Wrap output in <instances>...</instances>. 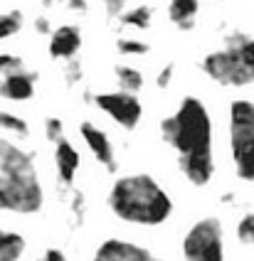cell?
<instances>
[{"instance_id": "6da1fadb", "label": "cell", "mask_w": 254, "mask_h": 261, "mask_svg": "<svg viewBox=\"0 0 254 261\" xmlns=\"http://www.w3.org/2000/svg\"><path fill=\"white\" fill-rule=\"evenodd\" d=\"M161 138L175 153L180 173L195 188L208 185L215 175L212 118L202 99L185 96L180 106L161 121Z\"/></svg>"}, {"instance_id": "7a4b0ae2", "label": "cell", "mask_w": 254, "mask_h": 261, "mask_svg": "<svg viewBox=\"0 0 254 261\" xmlns=\"http://www.w3.org/2000/svg\"><path fill=\"white\" fill-rule=\"evenodd\" d=\"M109 210L129 224L161 227L173 215V200L156 177L146 173L121 175L106 195Z\"/></svg>"}, {"instance_id": "3957f363", "label": "cell", "mask_w": 254, "mask_h": 261, "mask_svg": "<svg viewBox=\"0 0 254 261\" xmlns=\"http://www.w3.org/2000/svg\"><path fill=\"white\" fill-rule=\"evenodd\" d=\"M45 204V190L32 155L0 136V212L35 215Z\"/></svg>"}, {"instance_id": "277c9868", "label": "cell", "mask_w": 254, "mask_h": 261, "mask_svg": "<svg viewBox=\"0 0 254 261\" xmlns=\"http://www.w3.org/2000/svg\"><path fill=\"white\" fill-rule=\"evenodd\" d=\"M200 69L222 87L254 84V37L247 32H230L222 47L200 59Z\"/></svg>"}, {"instance_id": "5b68a950", "label": "cell", "mask_w": 254, "mask_h": 261, "mask_svg": "<svg viewBox=\"0 0 254 261\" xmlns=\"http://www.w3.org/2000/svg\"><path fill=\"white\" fill-rule=\"evenodd\" d=\"M230 153L235 173L244 182H254V101L235 99L230 103Z\"/></svg>"}, {"instance_id": "8992f818", "label": "cell", "mask_w": 254, "mask_h": 261, "mask_svg": "<svg viewBox=\"0 0 254 261\" xmlns=\"http://www.w3.org/2000/svg\"><path fill=\"white\" fill-rule=\"evenodd\" d=\"M185 261H224V232L217 217L197 219L183 237Z\"/></svg>"}, {"instance_id": "52a82bcc", "label": "cell", "mask_w": 254, "mask_h": 261, "mask_svg": "<svg viewBox=\"0 0 254 261\" xmlns=\"http://www.w3.org/2000/svg\"><path fill=\"white\" fill-rule=\"evenodd\" d=\"M94 103L114 123H119L121 128L126 130H134L138 126L141 116H143V106L138 101V96L126 94V91H101V94L94 96Z\"/></svg>"}, {"instance_id": "ba28073f", "label": "cell", "mask_w": 254, "mask_h": 261, "mask_svg": "<svg viewBox=\"0 0 254 261\" xmlns=\"http://www.w3.org/2000/svg\"><path fill=\"white\" fill-rule=\"evenodd\" d=\"M79 136H82L84 145L91 150V155L96 158V163L104 168L106 173H116V170H119L114 145H111L109 136H106L99 126H94L91 121H82V123H79Z\"/></svg>"}, {"instance_id": "9c48e42d", "label": "cell", "mask_w": 254, "mask_h": 261, "mask_svg": "<svg viewBox=\"0 0 254 261\" xmlns=\"http://www.w3.org/2000/svg\"><path fill=\"white\" fill-rule=\"evenodd\" d=\"M91 261H165L158 259L150 249L126 242V239H106L104 244H99V249L94 251Z\"/></svg>"}, {"instance_id": "30bf717a", "label": "cell", "mask_w": 254, "mask_h": 261, "mask_svg": "<svg viewBox=\"0 0 254 261\" xmlns=\"http://www.w3.org/2000/svg\"><path fill=\"white\" fill-rule=\"evenodd\" d=\"M37 91V74L28 67L0 76V96L8 101H30Z\"/></svg>"}, {"instance_id": "8fae6325", "label": "cell", "mask_w": 254, "mask_h": 261, "mask_svg": "<svg viewBox=\"0 0 254 261\" xmlns=\"http://www.w3.org/2000/svg\"><path fill=\"white\" fill-rule=\"evenodd\" d=\"M79 165H82V158L72 141L67 138L57 141L55 143V168H57V180L62 188H72L77 173H79Z\"/></svg>"}, {"instance_id": "7c38bea8", "label": "cell", "mask_w": 254, "mask_h": 261, "mask_svg": "<svg viewBox=\"0 0 254 261\" xmlns=\"http://www.w3.org/2000/svg\"><path fill=\"white\" fill-rule=\"evenodd\" d=\"M82 47V30L77 25H60L49 35V57L52 59H74V55Z\"/></svg>"}, {"instance_id": "4fadbf2b", "label": "cell", "mask_w": 254, "mask_h": 261, "mask_svg": "<svg viewBox=\"0 0 254 261\" xmlns=\"http://www.w3.org/2000/svg\"><path fill=\"white\" fill-rule=\"evenodd\" d=\"M197 15H200V3H195V0H173L168 5V20L180 32L193 30L197 22Z\"/></svg>"}, {"instance_id": "5bb4252c", "label": "cell", "mask_w": 254, "mask_h": 261, "mask_svg": "<svg viewBox=\"0 0 254 261\" xmlns=\"http://www.w3.org/2000/svg\"><path fill=\"white\" fill-rule=\"evenodd\" d=\"M25 254V237L10 229H0V261H20Z\"/></svg>"}, {"instance_id": "9a60e30c", "label": "cell", "mask_w": 254, "mask_h": 261, "mask_svg": "<svg viewBox=\"0 0 254 261\" xmlns=\"http://www.w3.org/2000/svg\"><path fill=\"white\" fill-rule=\"evenodd\" d=\"M114 76H116L119 91L136 94V91L143 89V74H141V69H136L131 64H114Z\"/></svg>"}, {"instance_id": "2e32d148", "label": "cell", "mask_w": 254, "mask_h": 261, "mask_svg": "<svg viewBox=\"0 0 254 261\" xmlns=\"http://www.w3.org/2000/svg\"><path fill=\"white\" fill-rule=\"evenodd\" d=\"M150 20H153V8H150V5H134V8H126V13L119 17L121 25H123V28H131V30L150 28Z\"/></svg>"}, {"instance_id": "e0dca14e", "label": "cell", "mask_w": 254, "mask_h": 261, "mask_svg": "<svg viewBox=\"0 0 254 261\" xmlns=\"http://www.w3.org/2000/svg\"><path fill=\"white\" fill-rule=\"evenodd\" d=\"M22 22H25V17H22L20 10H5V13H0V42L15 37L17 32L22 30Z\"/></svg>"}, {"instance_id": "ac0fdd59", "label": "cell", "mask_w": 254, "mask_h": 261, "mask_svg": "<svg viewBox=\"0 0 254 261\" xmlns=\"http://www.w3.org/2000/svg\"><path fill=\"white\" fill-rule=\"evenodd\" d=\"M116 49H119L121 57H143L150 52V44L143 40H136V37H119Z\"/></svg>"}, {"instance_id": "d6986e66", "label": "cell", "mask_w": 254, "mask_h": 261, "mask_svg": "<svg viewBox=\"0 0 254 261\" xmlns=\"http://www.w3.org/2000/svg\"><path fill=\"white\" fill-rule=\"evenodd\" d=\"M0 128L8 130V133H15V136H30V126H28V121L22 116H17V114H10V111H3L0 109Z\"/></svg>"}, {"instance_id": "ffe728a7", "label": "cell", "mask_w": 254, "mask_h": 261, "mask_svg": "<svg viewBox=\"0 0 254 261\" xmlns=\"http://www.w3.org/2000/svg\"><path fill=\"white\" fill-rule=\"evenodd\" d=\"M237 239L242 244H254V215H244L237 222Z\"/></svg>"}, {"instance_id": "44dd1931", "label": "cell", "mask_w": 254, "mask_h": 261, "mask_svg": "<svg viewBox=\"0 0 254 261\" xmlns=\"http://www.w3.org/2000/svg\"><path fill=\"white\" fill-rule=\"evenodd\" d=\"M45 138L47 141H52V143H57L64 138V123H62V118L57 116H49L45 121Z\"/></svg>"}, {"instance_id": "7402d4cb", "label": "cell", "mask_w": 254, "mask_h": 261, "mask_svg": "<svg viewBox=\"0 0 254 261\" xmlns=\"http://www.w3.org/2000/svg\"><path fill=\"white\" fill-rule=\"evenodd\" d=\"M22 67H25V62L17 57V55H0V76L13 74L17 69H22Z\"/></svg>"}, {"instance_id": "603a6c76", "label": "cell", "mask_w": 254, "mask_h": 261, "mask_svg": "<svg viewBox=\"0 0 254 261\" xmlns=\"http://www.w3.org/2000/svg\"><path fill=\"white\" fill-rule=\"evenodd\" d=\"M173 76H175V62H168V64H163V67L158 69V74H156V87L168 89L170 82H173Z\"/></svg>"}, {"instance_id": "cb8c5ba5", "label": "cell", "mask_w": 254, "mask_h": 261, "mask_svg": "<svg viewBox=\"0 0 254 261\" xmlns=\"http://www.w3.org/2000/svg\"><path fill=\"white\" fill-rule=\"evenodd\" d=\"M64 76H67V84L69 87H77L79 82H82V76H84V69H82V62H69L67 64V69H64Z\"/></svg>"}, {"instance_id": "d4e9b609", "label": "cell", "mask_w": 254, "mask_h": 261, "mask_svg": "<svg viewBox=\"0 0 254 261\" xmlns=\"http://www.w3.org/2000/svg\"><path fill=\"white\" fill-rule=\"evenodd\" d=\"M104 13L109 20H119L121 15L126 13V3H119V0H111V3H104Z\"/></svg>"}, {"instance_id": "484cf974", "label": "cell", "mask_w": 254, "mask_h": 261, "mask_svg": "<svg viewBox=\"0 0 254 261\" xmlns=\"http://www.w3.org/2000/svg\"><path fill=\"white\" fill-rule=\"evenodd\" d=\"M37 261H67V256H64V251H60V249H47Z\"/></svg>"}, {"instance_id": "4316f807", "label": "cell", "mask_w": 254, "mask_h": 261, "mask_svg": "<svg viewBox=\"0 0 254 261\" xmlns=\"http://www.w3.org/2000/svg\"><path fill=\"white\" fill-rule=\"evenodd\" d=\"M67 8H69L72 13H87V10H89V5H87V3H79V0H72V3H67Z\"/></svg>"}, {"instance_id": "83f0119b", "label": "cell", "mask_w": 254, "mask_h": 261, "mask_svg": "<svg viewBox=\"0 0 254 261\" xmlns=\"http://www.w3.org/2000/svg\"><path fill=\"white\" fill-rule=\"evenodd\" d=\"M35 30H37L40 35H47V32H49V25H47V17H37V20H35Z\"/></svg>"}]
</instances>
